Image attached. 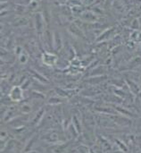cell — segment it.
<instances>
[{
	"label": "cell",
	"mask_w": 141,
	"mask_h": 153,
	"mask_svg": "<svg viewBox=\"0 0 141 153\" xmlns=\"http://www.w3.org/2000/svg\"><path fill=\"white\" fill-rule=\"evenodd\" d=\"M9 97L13 101H20L23 98V91L22 89L19 86H14L13 89L10 91Z\"/></svg>",
	"instance_id": "6da1fadb"
},
{
	"label": "cell",
	"mask_w": 141,
	"mask_h": 153,
	"mask_svg": "<svg viewBox=\"0 0 141 153\" xmlns=\"http://www.w3.org/2000/svg\"><path fill=\"white\" fill-rule=\"evenodd\" d=\"M56 56H55L54 55H47L46 54L44 56H43V61L44 63L47 65H54L55 63H56Z\"/></svg>",
	"instance_id": "7a4b0ae2"
}]
</instances>
